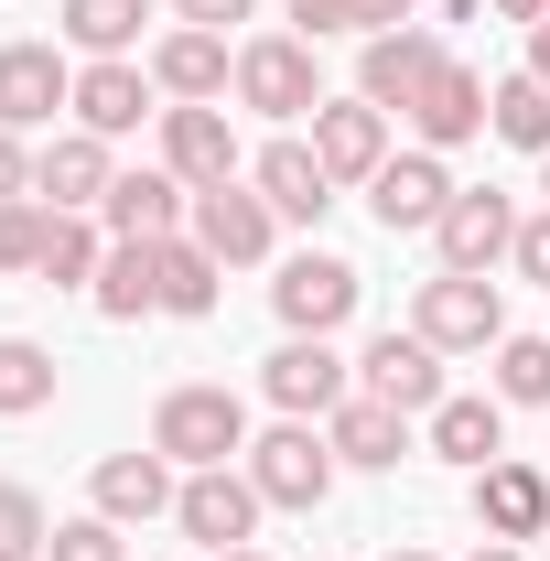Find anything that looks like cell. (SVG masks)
<instances>
[{"instance_id":"cell-40","label":"cell","mask_w":550,"mask_h":561,"mask_svg":"<svg viewBox=\"0 0 550 561\" xmlns=\"http://www.w3.org/2000/svg\"><path fill=\"white\" fill-rule=\"evenodd\" d=\"M529 76L550 87V22H529Z\"/></svg>"},{"instance_id":"cell-20","label":"cell","mask_w":550,"mask_h":561,"mask_svg":"<svg viewBox=\"0 0 550 561\" xmlns=\"http://www.w3.org/2000/svg\"><path fill=\"white\" fill-rule=\"evenodd\" d=\"M475 529L485 540H550V465L496 454V465L475 476Z\"/></svg>"},{"instance_id":"cell-15","label":"cell","mask_w":550,"mask_h":561,"mask_svg":"<svg viewBox=\"0 0 550 561\" xmlns=\"http://www.w3.org/2000/svg\"><path fill=\"white\" fill-rule=\"evenodd\" d=\"M485 108H496V87H485L475 66H454V55H443V76L421 87L400 119H411L421 151H465V140H485Z\"/></svg>"},{"instance_id":"cell-28","label":"cell","mask_w":550,"mask_h":561,"mask_svg":"<svg viewBox=\"0 0 550 561\" xmlns=\"http://www.w3.org/2000/svg\"><path fill=\"white\" fill-rule=\"evenodd\" d=\"M33 411H55V346L0 335V421H33Z\"/></svg>"},{"instance_id":"cell-43","label":"cell","mask_w":550,"mask_h":561,"mask_svg":"<svg viewBox=\"0 0 550 561\" xmlns=\"http://www.w3.org/2000/svg\"><path fill=\"white\" fill-rule=\"evenodd\" d=\"M389 561H443V551H421V540H400V551H389Z\"/></svg>"},{"instance_id":"cell-7","label":"cell","mask_w":550,"mask_h":561,"mask_svg":"<svg viewBox=\"0 0 550 561\" xmlns=\"http://www.w3.org/2000/svg\"><path fill=\"white\" fill-rule=\"evenodd\" d=\"M260 518H271V496L249 486V465H206V476H184V496H173V529L206 540V551H249Z\"/></svg>"},{"instance_id":"cell-39","label":"cell","mask_w":550,"mask_h":561,"mask_svg":"<svg viewBox=\"0 0 550 561\" xmlns=\"http://www.w3.org/2000/svg\"><path fill=\"white\" fill-rule=\"evenodd\" d=\"M11 195H33V151H22V130H0V206Z\"/></svg>"},{"instance_id":"cell-27","label":"cell","mask_w":550,"mask_h":561,"mask_svg":"<svg viewBox=\"0 0 550 561\" xmlns=\"http://www.w3.org/2000/svg\"><path fill=\"white\" fill-rule=\"evenodd\" d=\"M98 271H108V227L98 216H55L44 227V291H98Z\"/></svg>"},{"instance_id":"cell-10","label":"cell","mask_w":550,"mask_h":561,"mask_svg":"<svg viewBox=\"0 0 550 561\" xmlns=\"http://www.w3.org/2000/svg\"><path fill=\"white\" fill-rule=\"evenodd\" d=\"M55 108H76L66 44H0V130H55Z\"/></svg>"},{"instance_id":"cell-8","label":"cell","mask_w":550,"mask_h":561,"mask_svg":"<svg viewBox=\"0 0 550 561\" xmlns=\"http://www.w3.org/2000/svg\"><path fill=\"white\" fill-rule=\"evenodd\" d=\"M184 238L206 249L216 271H249V260H271V238H280V216H271V195L238 173V184H206L195 195V216H184Z\"/></svg>"},{"instance_id":"cell-30","label":"cell","mask_w":550,"mask_h":561,"mask_svg":"<svg viewBox=\"0 0 550 561\" xmlns=\"http://www.w3.org/2000/svg\"><path fill=\"white\" fill-rule=\"evenodd\" d=\"M216 280H227V271H216L195 238H162V313H173V324H206V313H216Z\"/></svg>"},{"instance_id":"cell-34","label":"cell","mask_w":550,"mask_h":561,"mask_svg":"<svg viewBox=\"0 0 550 561\" xmlns=\"http://www.w3.org/2000/svg\"><path fill=\"white\" fill-rule=\"evenodd\" d=\"M44 540H55V518H44V496L0 476V561H44Z\"/></svg>"},{"instance_id":"cell-21","label":"cell","mask_w":550,"mask_h":561,"mask_svg":"<svg viewBox=\"0 0 550 561\" xmlns=\"http://www.w3.org/2000/svg\"><path fill=\"white\" fill-rule=\"evenodd\" d=\"M87 496H98V518L140 529V518H162V507L184 496V465H173V454H108V465L87 476Z\"/></svg>"},{"instance_id":"cell-1","label":"cell","mask_w":550,"mask_h":561,"mask_svg":"<svg viewBox=\"0 0 550 561\" xmlns=\"http://www.w3.org/2000/svg\"><path fill=\"white\" fill-rule=\"evenodd\" d=\"M151 454H173L184 476L238 465V454H249V400H238V389H216V378L162 389V411H151Z\"/></svg>"},{"instance_id":"cell-24","label":"cell","mask_w":550,"mask_h":561,"mask_svg":"<svg viewBox=\"0 0 550 561\" xmlns=\"http://www.w3.org/2000/svg\"><path fill=\"white\" fill-rule=\"evenodd\" d=\"M162 162L206 195V184H238V130L227 108H162Z\"/></svg>"},{"instance_id":"cell-38","label":"cell","mask_w":550,"mask_h":561,"mask_svg":"<svg viewBox=\"0 0 550 561\" xmlns=\"http://www.w3.org/2000/svg\"><path fill=\"white\" fill-rule=\"evenodd\" d=\"M260 0H173V22H195V33H227V22H249Z\"/></svg>"},{"instance_id":"cell-29","label":"cell","mask_w":550,"mask_h":561,"mask_svg":"<svg viewBox=\"0 0 550 561\" xmlns=\"http://www.w3.org/2000/svg\"><path fill=\"white\" fill-rule=\"evenodd\" d=\"M140 22H151V0H66V44L98 66V55H130Z\"/></svg>"},{"instance_id":"cell-22","label":"cell","mask_w":550,"mask_h":561,"mask_svg":"<svg viewBox=\"0 0 550 561\" xmlns=\"http://www.w3.org/2000/svg\"><path fill=\"white\" fill-rule=\"evenodd\" d=\"M249 184L271 195L280 227H324V206H335V173L313 162V140H271V151L249 162Z\"/></svg>"},{"instance_id":"cell-11","label":"cell","mask_w":550,"mask_h":561,"mask_svg":"<svg viewBox=\"0 0 550 561\" xmlns=\"http://www.w3.org/2000/svg\"><path fill=\"white\" fill-rule=\"evenodd\" d=\"M454 195H465V184L443 173V151H389V162H378V184H367V206H378L389 238H432Z\"/></svg>"},{"instance_id":"cell-19","label":"cell","mask_w":550,"mask_h":561,"mask_svg":"<svg viewBox=\"0 0 550 561\" xmlns=\"http://www.w3.org/2000/svg\"><path fill=\"white\" fill-rule=\"evenodd\" d=\"M313 162L345 184H378V162H389V108H367V98H324L313 108Z\"/></svg>"},{"instance_id":"cell-2","label":"cell","mask_w":550,"mask_h":561,"mask_svg":"<svg viewBox=\"0 0 550 561\" xmlns=\"http://www.w3.org/2000/svg\"><path fill=\"white\" fill-rule=\"evenodd\" d=\"M356 302H367V271L335 260V249H302V260H280V280H271L280 335H345V324H356Z\"/></svg>"},{"instance_id":"cell-41","label":"cell","mask_w":550,"mask_h":561,"mask_svg":"<svg viewBox=\"0 0 550 561\" xmlns=\"http://www.w3.org/2000/svg\"><path fill=\"white\" fill-rule=\"evenodd\" d=\"M496 22H550V0H496Z\"/></svg>"},{"instance_id":"cell-17","label":"cell","mask_w":550,"mask_h":561,"mask_svg":"<svg viewBox=\"0 0 550 561\" xmlns=\"http://www.w3.org/2000/svg\"><path fill=\"white\" fill-rule=\"evenodd\" d=\"M184 216H195V184H184L173 162H140V173L108 184L98 227H108V238H184Z\"/></svg>"},{"instance_id":"cell-36","label":"cell","mask_w":550,"mask_h":561,"mask_svg":"<svg viewBox=\"0 0 550 561\" xmlns=\"http://www.w3.org/2000/svg\"><path fill=\"white\" fill-rule=\"evenodd\" d=\"M44 561H130V540H119V518H55V540H44Z\"/></svg>"},{"instance_id":"cell-12","label":"cell","mask_w":550,"mask_h":561,"mask_svg":"<svg viewBox=\"0 0 550 561\" xmlns=\"http://www.w3.org/2000/svg\"><path fill=\"white\" fill-rule=\"evenodd\" d=\"M432 76H443V33H432V22H400V33H367L356 98H367V108H411Z\"/></svg>"},{"instance_id":"cell-42","label":"cell","mask_w":550,"mask_h":561,"mask_svg":"<svg viewBox=\"0 0 550 561\" xmlns=\"http://www.w3.org/2000/svg\"><path fill=\"white\" fill-rule=\"evenodd\" d=\"M475 561H529V551H518V540H485V551Z\"/></svg>"},{"instance_id":"cell-37","label":"cell","mask_w":550,"mask_h":561,"mask_svg":"<svg viewBox=\"0 0 550 561\" xmlns=\"http://www.w3.org/2000/svg\"><path fill=\"white\" fill-rule=\"evenodd\" d=\"M507 260H518V280L550 291V216H518V249H507Z\"/></svg>"},{"instance_id":"cell-6","label":"cell","mask_w":550,"mask_h":561,"mask_svg":"<svg viewBox=\"0 0 550 561\" xmlns=\"http://www.w3.org/2000/svg\"><path fill=\"white\" fill-rule=\"evenodd\" d=\"M260 389H271L280 421H313V411H335V400H356V356H335V335H280L260 356Z\"/></svg>"},{"instance_id":"cell-14","label":"cell","mask_w":550,"mask_h":561,"mask_svg":"<svg viewBox=\"0 0 550 561\" xmlns=\"http://www.w3.org/2000/svg\"><path fill=\"white\" fill-rule=\"evenodd\" d=\"M151 98H162V87H151V66H140V55H98V66H76V130L130 140L140 119H162Z\"/></svg>"},{"instance_id":"cell-25","label":"cell","mask_w":550,"mask_h":561,"mask_svg":"<svg viewBox=\"0 0 550 561\" xmlns=\"http://www.w3.org/2000/svg\"><path fill=\"white\" fill-rule=\"evenodd\" d=\"M421 432H432V454H443V465L485 476V465L507 454V400H496V389H485V400H465V389H454V400H443V411L421 421Z\"/></svg>"},{"instance_id":"cell-31","label":"cell","mask_w":550,"mask_h":561,"mask_svg":"<svg viewBox=\"0 0 550 561\" xmlns=\"http://www.w3.org/2000/svg\"><path fill=\"white\" fill-rule=\"evenodd\" d=\"M485 130L507 140V151H550V87H540V76H496Z\"/></svg>"},{"instance_id":"cell-35","label":"cell","mask_w":550,"mask_h":561,"mask_svg":"<svg viewBox=\"0 0 550 561\" xmlns=\"http://www.w3.org/2000/svg\"><path fill=\"white\" fill-rule=\"evenodd\" d=\"M44 227H55L44 195H11L0 206V271H44Z\"/></svg>"},{"instance_id":"cell-3","label":"cell","mask_w":550,"mask_h":561,"mask_svg":"<svg viewBox=\"0 0 550 561\" xmlns=\"http://www.w3.org/2000/svg\"><path fill=\"white\" fill-rule=\"evenodd\" d=\"M238 465H249V486L271 496V507H291V518H302V507H324V496H335V476H345L335 443H324L313 421H280V432H260Z\"/></svg>"},{"instance_id":"cell-13","label":"cell","mask_w":550,"mask_h":561,"mask_svg":"<svg viewBox=\"0 0 550 561\" xmlns=\"http://www.w3.org/2000/svg\"><path fill=\"white\" fill-rule=\"evenodd\" d=\"M108 184H119V162H108V140L98 130H55L44 151H33V195L55 216H98L108 206Z\"/></svg>"},{"instance_id":"cell-4","label":"cell","mask_w":550,"mask_h":561,"mask_svg":"<svg viewBox=\"0 0 550 561\" xmlns=\"http://www.w3.org/2000/svg\"><path fill=\"white\" fill-rule=\"evenodd\" d=\"M238 108H260V119H313V108H324L313 44H302V33H249V44H238Z\"/></svg>"},{"instance_id":"cell-45","label":"cell","mask_w":550,"mask_h":561,"mask_svg":"<svg viewBox=\"0 0 550 561\" xmlns=\"http://www.w3.org/2000/svg\"><path fill=\"white\" fill-rule=\"evenodd\" d=\"M540 195H550V151H540Z\"/></svg>"},{"instance_id":"cell-5","label":"cell","mask_w":550,"mask_h":561,"mask_svg":"<svg viewBox=\"0 0 550 561\" xmlns=\"http://www.w3.org/2000/svg\"><path fill=\"white\" fill-rule=\"evenodd\" d=\"M411 335H432L443 356H485L507 335V302H496V280L485 271H432L411 302Z\"/></svg>"},{"instance_id":"cell-16","label":"cell","mask_w":550,"mask_h":561,"mask_svg":"<svg viewBox=\"0 0 550 561\" xmlns=\"http://www.w3.org/2000/svg\"><path fill=\"white\" fill-rule=\"evenodd\" d=\"M151 87H162L173 108H216V98L238 87V55H227V33H195V22H173V33L151 44Z\"/></svg>"},{"instance_id":"cell-32","label":"cell","mask_w":550,"mask_h":561,"mask_svg":"<svg viewBox=\"0 0 550 561\" xmlns=\"http://www.w3.org/2000/svg\"><path fill=\"white\" fill-rule=\"evenodd\" d=\"M421 0H291V22H302V44H324V33H400Z\"/></svg>"},{"instance_id":"cell-23","label":"cell","mask_w":550,"mask_h":561,"mask_svg":"<svg viewBox=\"0 0 550 561\" xmlns=\"http://www.w3.org/2000/svg\"><path fill=\"white\" fill-rule=\"evenodd\" d=\"M324 443H335V465H356V476H389L400 454H411V411H389V400H335L324 411Z\"/></svg>"},{"instance_id":"cell-44","label":"cell","mask_w":550,"mask_h":561,"mask_svg":"<svg viewBox=\"0 0 550 561\" xmlns=\"http://www.w3.org/2000/svg\"><path fill=\"white\" fill-rule=\"evenodd\" d=\"M206 561H271V551H260V540H249V551H206Z\"/></svg>"},{"instance_id":"cell-26","label":"cell","mask_w":550,"mask_h":561,"mask_svg":"<svg viewBox=\"0 0 550 561\" xmlns=\"http://www.w3.org/2000/svg\"><path fill=\"white\" fill-rule=\"evenodd\" d=\"M108 324H140V313H162V238H108V271L87 291Z\"/></svg>"},{"instance_id":"cell-9","label":"cell","mask_w":550,"mask_h":561,"mask_svg":"<svg viewBox=\"0 0 550 561\" xmlns=\"http://www.w3.org/2000/svg\"><path fill=\"white\" fill-rule=\"evenodd\" d=\"M356 389H367V400H389V411H411V421H432L443 400H454V389H443V346H432V335H400V324H389V335H367Z\"/></svg>"},{"instance_id":"cell-33","label":"cell","mask_w":550,"mask_h":561,"mask_svg":"<svg viewBox=\"0 0 550 561\" xmlns=\"http://www.w3.org/2000/svg\"><path fill=\"white\" fill-rule=\"evenodd\" d=\"M496 400L507 411H550V335H496Z\"/></svg>"},{"instance_id":"cell-18","label":"cell","mask_w":550,"mask_h":561,"mask_svg":"<svg viewBox=\"0 0 550 561\" xmlns=\"http://www.w3.org/2000/svg\"><path fill=\"white\" fill-rule=\"evenodd\" d=\"M432 249H443V271H496L507 249H518V206L496 195V184H465L443 227H432Z\"/></svg>"}]
</instances>
